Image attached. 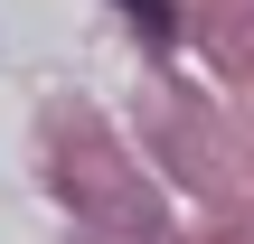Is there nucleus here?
Instances as JSON below:
<instances>
[{"label": "nucleus", "mask_w": 254, "mask_h": 244, "mask_svg": "<svg viewBox=\"0 0 254 244\" xmlns=\"http://www.w3.org/2000/svg\"><path fill=\"white\" fill-rule=\"evenodd\" d=\"M123 9L141 19V38H170V28H179V9H170V0H123Z\"/></svg>", "instance_id": "nucleus-1"}]
</instances>
